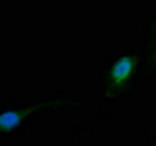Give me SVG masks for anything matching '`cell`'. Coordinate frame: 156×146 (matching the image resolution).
I'll list each match as a JSON object with an SVG mask.
<instances>
[{"mask_svg":"<svg viewBox=\"0 0 156 146\" xmlns=\"http://www.w3.org/2000/svg\"><path fill=\"white\" fill-rule=\"evenodd\" d=\"M53 104L55 103L42 101L25 106V107H9L6 110H2L0 112V135H9L12 132H16L27 118H30L31 115L45 107H51Z\"/></svg>","mask_w":156,"mask_h":146,"instance_id":"6da1fadb","label":"cell"},{"mask_svg":"<svg viewBox=\"0 0 156 146\" xmlns=\"http://www.w3.org/2000/svg\"><path fill=\"white\" fill-rule=\"evenodd\" d=\"M136 65H137V59L134 56H131V55L120 56L112 64V67L109 70V87H111V92H117V90L123 89L128 84V81L134 75Z\"/></svg>","mask_w":156,"mask_h":146,"instance_id":"7a4b0ae2","label":"cell"},{"mask_svg":"<svg viewBox=\"0 0 156 146\" xmlns=\"http://www.w3.org/2000/svg\"><path fill=\"white\" fill-rule=\"evenodd\" d=\"M154 59H156V55H154Z\"/></svg>","mask_w":156,"mask_h":146,"instance_id":"3957f363","label":"cell"}]
</instances>
